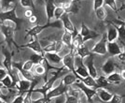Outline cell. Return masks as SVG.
Listing matches in <instances>:
<instances>
[{
	"label": "cell",
	"instance_id": "obj_8",
	"mask_svg": "<svg viewBox=\"0 0 125 103\" xmlns=\"http://www.w3.org/2000/svg\"><path fill=\"white\" fill-rule=\"evenodd\" d=\"M66 91H67V86H65V85L61 82L57 87L53 88V89L52 88V89L47 93V95H46L45 98H47L49 101H51L52 98H57V97H60V96H62V95H64Z\"/></svg>",
	"mask_w": 125,
	"mask_h": 103
},
{
	"label": "cell",
	"instance_id": "obj_27",
	"mask_svg": "<svg viewBox=\"0 0 125 103\" xmlns=\"http://www.w3.org/2000/svg\"><path fill=\"white\" fill-rule=\"evenodd\" d=\"M106 80L109 83H116V84H120V82H121V76L120 74L117 73V72H113L109 75H107L106 77Z\"/></svg>",
	"mask_w": 125,
	"mask_h": 103
},
{
	"label": "cell",
	"instance_id": "obj_18",
	"mask_svg": "<svg viewBox=\"0 0 125 103\" xmlns=\"http://www.w3.org/2000/svg\"><path fill=\"white\" fill-rule=\"evenodd\" d=\"M45 5H46V13H47L48 22H51L53 18L54 10L56 6L54 4V0H45Z\"/></svg>",
	"mask_w": 125,
	"mask_h": 103
},
{
	"label": "cell",
	"instance_id": "obj_12",
	"mask_svg": "<svg viewBox=\"0 0 125 103\" xmlns=\"http://www.w3.org/2000/svg\"><path fill=\"white\" fill-rule=\"evenodd\" d=\"M63 43L62 40H54L49 45L43 48L44 52H59L63 47Z\"/></svg>",
	"mask_w": 125,
	"mask_h": 103
},
{
	"label": "cell",
	"instance_id": "obj_43",
	"mask_svg": "<svg viewBox=\"0 0 125 103\" xmlns=\"http://www.w3.org/2000/svg\"><path fill=\"white\" fill-rule=\"evenodd\" d=\"M73 0H54V4H59V5H63V4H67L70 3Z\"/></svg>",
	"mask_w": 125,
	"mask_h": 103
},
{
	"label": "cell",
	"instance_id": "obj_52",
	"mask_svg": "<svg viewBox=\"0 0 125 103\" xmlns=\"http://www.w3.org/2000/svg\"><path fill=\"white\" fill-rule=\"evenodd\" d=\"M2 24H3V23H2V22H1V21H0V26H1V25H2Z\"/></svg>",
	"mask_w": 125,
	"mask_h": 103
},
{
	"label": "cell",
	"instance_id": "obj_45",
	"mask_svg": "<svg viewBox=\"0 0 125 103\" xmlns=\"http://www.w3.org/2000/svg\"><path fill=\"white\" fill-rule=\"evenodd\" d=\"M29 21H30V23H32V24H36L37 22V15H32L31 17H29Z\"/></svg>",
	"mask_w": 125,
	"mask_h": 103
},
{
	"label": "cell",
	"instance_id": "obj_3",
	"mask_svg": "<svg viewBox=\"0 0 125 103\" xmlns=\"http://www.w3.org/2000/svg\"><path fill=\"white\" fill-rule=\"evenodd\" d=\"M0 29H1V32L3 33V35L5 37V41L7 42L8 46H9V49H11V44H14L15 47L20 50L21 47L18 46V44L15 42V40L13 39V34H14V27H12L10 26H8V25H5L4 23L0 26Z\"/></svg>",
	"mask_w": 125,
	"mask_h": 103
},
{
	"label": "cell",
	"instance_id": "obj_31",
	"mask_svg": "<svg viewBox=\"0 0 125 103\" xmlns=\"http://www.w3.org/2000/svg\"><path fill=\"white\" fill-rule=\"evenodd\" d=\"M125 98V95H118V94H113L112 98L110 100L106 101V102H101L102 103H121L122 99Z\"/></svg>",
	"mask_w": 125,
	"mask_h": 103
},
{
	"label": "cell",
	"instance_id": "obj_4",
	"mask_svg": "<svg viewBox=\"0 0 125 103\" xmlns=\"http://www.w3.org/2000/svg\"><path fill=\"white\" fill-rule=\"evenodd\" d=\"M73 84L77 88H78L80 91H82V92L84 93V95H85L86 98H87V102L93 103V98H94L95 96H97L96 89H94V88H91V87H89V86H87V85H85L83 82H81V81H79L78 79L74 82Z\"/></svg>",
	"mask_w": 125,
	"mask_h": 103
},
{
	"label": "cell",
	"instance_id": "obj_41",
	"mask_svg": "<svg viewBox=\"0 0 125 103\" xmlns=\"http://www.w3.org/2000/svg\"><path fill=\"white\" fill-rule=\"evenodd\" d=\"M104 4V0H94V10H95L97 8L102 7Z\"/></svg>",
	"mask_w": 125,
	"mask_h": 103
},
{
	"label": "cell",
	"instance_id": "obj_40",
	"mask_svg": "<svg viewBox=\"0 0 125 103\" xmlns=\"http://www.w3.org/2000/svg\"><path fill=\"white\" fill-rule=\"evenodd\" d=\"M25 95H22V94H19L17 97H16L10 103H23V98H24Z\"/></svg>",
	"mask_w": 125,
	"mask_h": 103
},
{
	"label": "cell",
	"instance_id": "obj_34",
	"mask_svg": "<svg viewBox=\"0 0 125 103\" xmlns=\"http://www.w3.org/2000/svg\"><path fill=\"white\" fill-rule=\"evenodd\" d=\"M65 11L63 10V8H62V6H60V7H56L55 8V10H54V14H53V17L55 18V20H60V18L62 17V15L64 13Z\"/></svg>",
	"mask_w": 125,
	"mask_h": 103
},
{
	"label": "cell",
	"instance_id": "obj_1",
	"mask_svg": "<svg viewBox=\"0 0 125 103\" xmlns=\"http://www.w3.org/2000/svg\"><path fill=\"white\" fill-rule=\"evenodd\" d=\"M0 21L2 23H5L6 21H10L14 24V32L19 31L21 28V26L25 23L23 18H20L17 16L16 13V8H12L10 10L1 11L0 12Z\"/></svg>",
	"mask_w": 125,
	"mask_h": 103
},
{
	"label": "cell",
	"instance_id": "obj_33",
	"mask_svg": "<svg viewBox=\"0 0 125 103\" xmlns=\"http://www.w3.org/2000/svg\"><path fill=\"white\" fill-rule=\"evenodd\" d=\"M21 4L24 8H31L34 13H36V7H35L33 0H21Z\"/></svg>",
	"mask_w": 125,
	"mask_h": 103
},
{
	"label": "cell",
	"instance_id": "obj_10",
	"mask_svg": "<svg viewBox=\"0 0 125 103\" xmlns=\"http://www.w3.org/2000/svg\"><path fill=\"white\" fill-rule=\"evenodd\" d=\"M65 12L69 14H78L80 9V1L79 0H73L70 3L62 5Z\"/></svg>",
	"mask_w": 125,
	"mask_h": 103
},
{
	"label": "cell",
	"instance_id": "obj_9",
	"mask_svg": "<svg viewBox=\"0 0 125 103\" xmlns=\"http://www.w3.org/2000/svg\"><path fill=\"white\" fill-rule=\"evenodd\" d=\"M63 63V67H65L69 71L72 73H76L75 71V52L73 50H70L67 54H65L62 59Z\"/></svg>",
	"mask_w": 125,
	"mask_h": 103
},
{
	"label": "cell",
	"instance_id": "obj_19",
	"mask_svg": "<svg viewBox=\"0 0 125 103\" xmlns=\"http://www.w3.org/2000/svg\"><path fill=\"white\" fill-rule=\"evenodd\" d=\"M96 93H97V96L99 97V98L101 99L102 102H106L111 99L113 94L112 93L108 92L107 90H105L104 88H98L96 89Z\"/></svg>",
	"mask_w": 125,
	"mask_h": 103
},
{
	"label": "cell",
	"instance_id": "obj_14",
	"mask_svg": "<svg viewBox=\"0 0 125 103\" xmlns=\"http://www.w3.org/2000/svg\"><path fill=\"white\" fill-rule=\"evenodd\" d=\"M106 50H107V52L109 53L111 56H118L120 54L121 52V49L120 47L119 46V44L115 41H111V42H108L106 43Z\"/></svg>",
	"mask_w": 125,
	"mask_h": 103
},
{
	"label": "cell",
	"instance_id": "obj_28",
	"mask_svg": "<svg viewBox=\"0 0 125 103\" xmlns=\"http://www.w3.org/2000/svg\"><path fill=\"white\" fill-rule=\"evenodd\" d=\"M94 12H95V14L97 16V19L98 20L100 21L105 20V18H106V10H105V9H104L103 6L97 8L96 10H94Z\"/></svg>",
	"mask_w": 125,
	"mask_h": 103
},
{
	"label": "cell",
	"instance_id": "obj_48",
	"mask_svg": "<svg viewBox=\"0 0 125 103\" xmlns=\"http://www.w3.org/2000/svg\"><path fill=\"white\" fill-rule=\"evenodd\" d=\"M125 10V7H121L120 9H119V11H120V10Z\"/></svg>",
	"mask_w": 125,
	"mask_h": 103
},
{
	"label": "cell",
	"instance_id": "obj_17",
	"mask_svg": "<svg viewBox=\"0 0 125 103\" xmlns=\"http://www.w3.org/2000/svg\"><path fill=\"white\" fill-rule=\"evenodd\" d=\"M106 34V39L108 42L111 41H115L118 39V31L116 29L115 26L110 22L108 23V27H107V32L105 33Z\"/></svg>",
	"mask_w": 125,
	"mask_h": 103
},
{
	"label": "cell",
	"instance_id": "obj_53",
	"mask_svg": "<svg viewBox=\"0 0 125 103\" xmlns=\"http://www.w3.org/2000/svg\"><path fill=\"white\" fill-rule=\"evenodd\" d=\"M1 103H7V102H5V101H2Z\"/></svg>",
	"mask_w": 125,
	"mask_h": 103
},
{
	"label": "cell",
	"instance_id": "obj_29",
	"mask_svg": "<svg viewBox=\"0 0 125 103\" xmlns=\"http://www.w3.org/2000/svg\"><path fill=\"white\" fill-rule=\"evenodd\" d=\"M34 65H38V64H41L42 62L44 61V55L43 54H40V53H32L30 55V59Z\"/></svg>",
	"mask_w": 125,
	"mask_h": 103
},
{
	"label": "cell",
	"instance_id": "obj_5",
	"mask_svg": "<svg viewBox=\"0 0 125 103\" xmlns=\"http://www.w3.org/2000/svg\"><path fill=\"white\" fill-rule=\"evenodd\" d=\"M106 43H107V39H106V34L104 33L103 36L95 45L91 50V52L93 53H96V54H100V55H105L107 53V50H106Z\"/></svg>",
	"mask_w": 125,
	"mask_h": 103
},
{
	"label": "cell",
	"instance_id": "obj_54",
	"mask_svg": "<svg viewBox=\"0 0 125 103\" xmlns=\"http://www.w3.org/2000/svg\"><path fill=\"white\" fill-rule=\"evenodd\" d=\"M84 103H89V102H84Z\"/></svg>",
	"mask_w": 125,
	"mask_h": 103
},
{
	"label": "cell",
	"instance_id": "obj_20",
	"mask_svg": "<svg viewBox=\"0 0 125 103\" xmlns=\"http://www.w3.org/2000/svg\"><path fill=\"white\" fill-rule=\"evenodd\" d=\"M78 79L79 81H81V82H83L85 85L89 86V87L94 88V89H98V88H99V85H98V83L96 82L95 79H94V78L92 77V76H90V75L85 78L78 77Z\"/></svg>",
	"mask_w": 125,
	"mask_h": 103
},
{
	"label": "cell",
	"instance_id": "obj_24",
	"mask_svg": "<svg viewBox=\"0 0 125 103\" xmlns=\"http://www.w3.org/2000/svg\"><path fill=\"white\" fill-rule=\"evenodd\" d=\"M78 80V78L76 77V75L74 74V73H72V72L70 71V73L69 74H67V75H65L64 77L62 78V82L65 85V86H70V85H72L74 82H76Z\"/></svg>",
	"mask_w": 125,
	"mask_h": 103
},
{
	"label": "cell",
	"instance_id": "obj_44",
	"mask_svg": "<svg viewBox=\"0 0 125 103\" xmlns=\"http://www.w3.org/2000/svg\"><path fill=\"white\" fill-rule=\"evenodd\" d=\"M7 75H8L7 70L4 69V68H0V82H1V81H2V80H3Z\"/></svg>",
	"mask_w": 125,
	"mask_h": 103
},
{
	"label": "cell",
	"instance_id": "obj_2",
	"mask_svg": "<svg viewBox=\"0 0 125 103\" xmlns=\"http://www.w3.org/2000/svg\"><path fill=\"white\" fill-rule=\"evenodd\" d=\"M49 27H55V28L61 29L62 27V24L61 20H55L54 22H48L47 24H45V25H37V26H35L34 27H32V28L27 30L25 35V39H28L29 37L30 38L37 37L44 29L49 28Z\"/></svg>",
	"mask_w": 125,
	"mask_h": 103
},
{
	"label": "cell",
	"instance_id": "obj_42",
	"mask_svg": "<svg viewBox=\"0 0 125 103\" xmlns=\"http://www.w3.org/2000/svg\"><path fill=\"white\" fill-rule=\"evenodd\" d=\"M50 101L48 100L45 97H43L42 98H38V99H36V100H32L31 103H49Z\"/></svg>",
	"mask_w": 125,
	"mask_h": 103
},
{
	"label": "cell",
	"instance_id": "obj_35",
	"mask_svg": "<svg viewBox=\"0 0 125 103\" xmlns=\"http://www.w3.org/2000/svg\"><path fill=\"white\" fill-rule=\"evenodd\" d=\"M104 4L106 6H108L111 10H114L116 13L119 11V9H118L117 4H116V0H104Z\"/></svg>",
	"mask_w": 125,
	"mask_h": 103
},
{
	"label": "cell",
	"instance_id": "obj_32",
	"mask_svg": "<svg viewBox=\"0 0 125 103\" xmlns=\"http://www.w3.org/2000/svg\"><path fill=\"white\" fill-rule=\"evenodd\" d=\"M0 82L3 84V86H5V87H7V88H15L14 85H13L12 79H11V77L10 75H7Z\"/></svg>",
	"mask_w": 125,
	"mask_h": 103
},
{
	"label": "cell",
	"instance_id": "obj_47",
	"mask_svg": "<svg viewBox=\"0 0 125 103\" xmlns=\"http://www.w3.org/2000/svg\"><path fill=\"white\" fill-rule=\"evenodd\" d=\"M120 76H121V79L125 80V69L121 70V73H120Z\"/></svg>",
	"mask_w": 125,
	"mask_h": 103
},
{
	"label": "cell",
	"instance_id": "obj_21",
	"mask_svg": "<svg viewBox=\"0 0 125 103\" xmlns=\"http://www.w3.org/2000/svg\"><path fill=\"white\" fill-rule=\"evenodd\" d=\"M44 57L48 60V62H51L53 64H59L62 62V57L58 54V52H44Z\"/></svg>",
	"mask_w": 125,
	"mask_h": 103
},
{
	"label": "cell",
	"instance_id": "obj_7",
	"mask_svg": "<svg viewBox=\"0 0 125 103\" xmlns=\"http://www.w3.org/2000/svg\"><path fill=\"white\" fill-rule=\"evenodd\" d=\"M84 59H85V61H83V63H84V65L86 66V67H87V69H88L89 75L92 76L94 79H96V78L98 77V73H97V70H96L95 66H94V53L92 52L91 54H89L88 56L85 57Z\"/></svg>",
	"mask_w": 125,
	"mask_h": 103
},
{
	"label": "cell",
	"instance_id": "obj_39",
	"mask_svg": "<svg viewBox=\"0 0 125 103\" xmlns=\"http://www.w3.org/2000/svg\"><path fill=\"white\" fill-rule=\"evenodd\" d=\"M34 66V63L31 61V60H28L26 61L24 64H22V68L24 70H28V71H31V68Z\"/></svg>",
	"mask_w": 125,
	"mask_h": 103
},
{
	"label": "cell",
	"instance_id": "obj_16",
	"mask_svg": "<svg viewBox=\"0 0 125 103\" xmlns=\"http://www.w3.org/2000/svg\"><path fill=\"white\" fill-rule=\"evenodd\" d=\"M60 20L62 22V26L64 27V30L69 31L70 33H72L75 30V26H74V25L72 24L71 20H70V18H69V13L64 12L62 15V17L60 18Z\"/></svg>",
	"mask_w": 125,
	"mask_h": 103
},
{
	"label": "cell",
	"instance_id": "obj_38",
	"mask_svg": "<svg viewBox=\"0 0 125 103\" xmlns=\"http://www.w3.org/2000/svg\"><path fill=\"white\" fill-rule=\"evenodd\" d=\"M36 73H37V75H44L45 74V72H46V68L42 66L41 64H38L36 66Z\"/></svg>",
	"mask_w": 125,
	"mask_h": 103
},
{
	"label": "cell",
	"instance_id": "obj_23",
	"mask_svg": "<svg viewBox=\"0 0 125 103\" xmlns=\"http://www.w3.org/2000/svg\"><path fill=\"white\" fill-rule=\"evenodd\" d=\"M0 4L2 7V10H10L12 8L17 7V0H0Z\"/></svg>",
	"mask_w": 125,
	"mask_h": 103
},
{
	"label": "cell",
	"instance_id": "obj_36",
	"mask_svg": "<svg viewBox=\"0 0 125 103\" xmlns=\"http://www.w3.org/2000/svg\"><path fill=\"white\" fill-rule=\"evenodd\" d=\"M65 96V102L64 103H79V98L77 97H74L71 95H68V94H64Z\"/></svg>",
	"mask_w": 125,
	"mask_h": 103
},
{
	"label": "cell",
	"instance_id": "obj_15",
	"mask_svg": "<svg viewBox=\"0 0 125 103\" xmlns=\"http://www.w3.org/2000/svg\"><path fill=\"white\" fill-rule=\"evenodd\" d=\"M31 82L32 81L26 80V79H21L19 80V82L17 83V89L19 91V94H22L25 95L27 91L31 87Z\"/></svg>",
	"mask_w": 125,
	"mask_h": 103
},
{
	"label": "cell",
	"instance_id": "obj_22",
	"mask_svg": "<svg viewBox=\"0 0 125 103\" xmlns=\"http://www.w3.org/2000/svg\"><path fill=\"white\" fill-rule=\"evenodd\" d=\"M111 23L114 25L117 31H118V39H119V40H120L122 44H124L125 43V25L123 23H121L120 21V26L115 25L113 22H111Z\"/></svg>",
	"mask_w": 125,
	"mask_h": 103
},
{
	"label": "cell",
	"instance_id": "obj_26",
	"mask_svg": "<svg viewBox=\"0 0 125 103\" xmlns=\"http://www.w3.org/2000/svg\"><path fill=\"white\" fill-rule=\"evenodd\" d=\"M76 51H77V53H78V56L80 57V58H82V59H84L85 57H87L89 54H91V53H92L91 51L88 49V47L86 46L84 43L82 44V45H80L78 48H77V49H76Z\"/></svg>",
	"mask_w": 125,
	"mask_h": 103
},
{
	"label": "cell",
	"instance_id": "obj_51",
	"mask_svg": "<svg viewBox=\"0 0 125 103\" xmlns=\"http://www.w3.org/2000/svg\"><path fill=\"white\" fill-rule=\"evenodd\" d=\"M2 86H3V84H2V83H0V88L2 87Z\"/></svg>",
	"mask_w": 125,
	"mask_h": 103
},
{
	"label": "cell",
	"instance_id": "obj_25",
	"mask_svg": "<svg viewBox=\"0 0 125 103\" xmlns=\"http://www.w3.org/2000/svg\"><path fill=\"white\" fill-rule=\"evenodd\" d=\"M61 40L62 41V43L65 46H67L69 49H71V47H72V33H70L67 30H64Z\"/></svg>",
	"mask_w": 125,
	"mask_h": 103
},
{
	"label": "cell",
	"instance_id": "obj_46",
	"mask_svg": "<svg viewBox=\"0 0 125 103\" xmlns=\"http://www.w3.org/2000/svg\"><path fill=\"white\" fill-rule=\"evenodd\" d=\"M34 14H35V13H34V11H33L32 10H27L25 11V13H24V15H25L26 17H27V18L31 17V16L34 15ZM35 15H36V14H35Z\"/></svg>",
	"mask_w": 125,
	"mask_h": 103
},
{
	"label": "cell",
	"instance_id": "obj_6",
	"mask_svg": "<svg viewBox=\"0 0 125 103\" xmlns=\"http://www.w3.org/2000/svg\"><path fill=\"white\" fill-rule=\"evenodd\" d=\"M79 34L82 37L84 43L86 41L91 40V39H96V38H98L100 36V34H98L97 32H95L94 30H92L91 28H89L88 26L85 25L84 22L81 23V28H80Z\"/></svg>",
	"mask_w": 125,
	"mask_h": 103
},
{
	"label": "cell",
	"instance_id": "obj_50",
	"mask_svg": "<svg viewBox=\"0 0 125 103\" xmlns=\"http://www.w3.org/2000/svg\"><path fill=\"white\" fill-rule=\"evenodd\" d=\"M1 11H3V10H2V7H1V4H0V12Z\"/></svg>",
	"mask_w": 125,
	"mask_h": 103
},
{
	"label": "cell",
	"instance_id": "obj_13",
	"mask_svg": "<svg viewBox=\"0 0 125 103\" xmlns=\"http://www.w3.org/2000/svg\"><path fill=\"white\" fill-rule=\"evenodd\" d=\"M116 67H117V65H116V63H115L114 59H113L112 57H110V58H108V59L103 64L101 69H102V71L104 72L105 75H109L111 73L115 72Z\"/></svg>",
	"mask_w": 125,
	"mask_h": 103
},
{
	"label": "cell",
	"instance_id": "obj_30",
	"mask_svg": "<svg viewBox=\"0 0 125 103\" xmlns=\"http://www.w3.org/2000/svg\"><path fill=\"white\" fill-rule=\"evenodd\" d=\"M95 81L96 82L98 83V85H99V88H108V85H109L110 83L107 82V80H106V78L104 77V76H98V77L95 79Z\"/></svg>",
	"mask_w": 125,
	"mask_h": 103
},
{
	"label": "cell",
	"instance_id": "obj_11",
	"mask_svg": "<svg viewBox=\"0 0 125 103\" xmlns=\"http://www.w3.org/2000/svg\"><path fill=\"white\" fill-rule=\"evenodd\" d=\"M21 48H29V49H32L35 52L40 53V54H43V55H44L43 47L41 46V44H40L39 40L37 39L36 37H35V39H34L31 42L27 43V44H25V45H21Z\"/></svg>",
	"mask_w": 125,
	"mask_h": 103
},
{
	"label": "cell",
	"instance_id": "obj_37",
	"mask_svg": "<svg viewBox=\"0 0 125 103\" xmlns=\"http://www.w3.org/2000/svg\"><path fill=\"white\" fill-rule=\"evenodd\" d=\"M80 90L78 88H70L69 86L67 87V91H66V94L68 95H71V96H74V97H77V98H79V92Z\"/></svg>",
	"mask_w": 125,
	"mask_h": 103
},
{
	"label": "cell",
	"instance_id": "obj_49",
	"mask_svg": "<svg viewBox=\"0 0 125 103\" xmlns=\"http://www.w3.org/2000/svg\"><path fill=\"white\" fill-rule=\"evenodd\" d=\"M123 52L125 53V43L123 44Z\"/></svg>",
	"mask_w": 125,
	"mask_h": 103
}]
</instances>
